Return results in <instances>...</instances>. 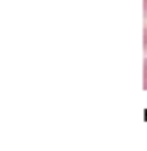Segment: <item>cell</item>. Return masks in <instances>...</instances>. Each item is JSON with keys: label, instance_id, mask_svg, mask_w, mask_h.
I'll return each instance as SVG.
<instances>
[{"label": "cell", "instance_id": "cell-1", "mask_svg": "<svg viewBox=\"0 0 147 151\" xmlns=\"http://www.w3.org/2000/svg\"><path fill=\"white\" fill-rule=\"evenodd\" d=\"M144 49L147 50V0H144Z\"/></svg>", "mask_w": 147, "mask_h": 151}, {"label": "cell", "instance_id": "cell-2", "mask_svg": "<svg viewBox=\"0 0 147 151\" xmlns=\"http://www.w3.org/2000/svg\"><path fill=\"white\" fill-rule=\"evenodd\" d=\"M144 88L147 90V60L144 63Z\"/></svg>", "mask_w": 147, "mask_h": 151}]
</instances>
